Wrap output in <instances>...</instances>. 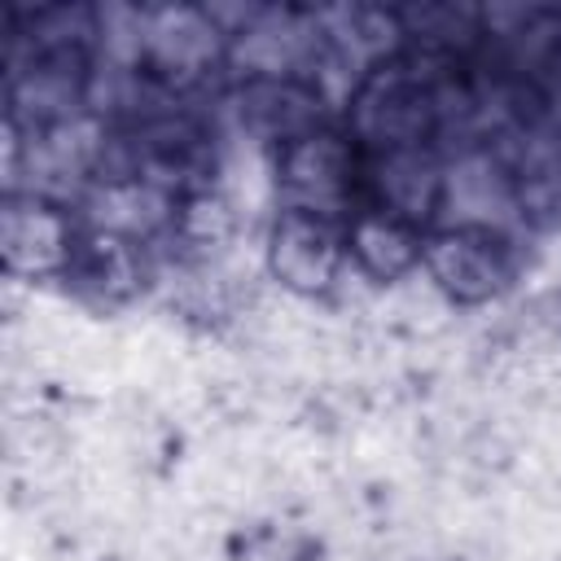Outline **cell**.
<instances>
[{
    "label": "cell",
    "instance_id": "1",
    "mask_svg": "<svg viewBox=\"0 0 561 561\" xmlns=\"http://www.w3.org/2000/svg\"><path fill=\"white\" fill-rule=\"evenodd\" d=\"M272 267L294 289H324L337 267V232L329 219L311 210H285L272 237Z\"/></svg>",
    "mask_w": 561,
    "mask_h": 561
},
{
    "label": "cell",
    "instance_id": "2",
    "mask_svg": "<svg viewBox=\"0 0 561 561\" xmlns=\"http://www.w3.org/2000/svg\"><path fill=\"white\" fill-rule=\"evenodd\" d=\"M430 267L456 298H486L508 280L504 250L491 232H447V237H438L430 245Z\"/></svg>",
    "mask_w": 561,
    "mask_h": 561
},
{
    "label": "cell",
    "instance_id": "4",
    "mask_svg": "<svg viewBox=\"0 0 561 561\" xmlns=\"http://www.w3.org/2000/svg\"><path fill=\"white\" fill-rule=\"evenodd\" d=\"M351 245L359 263L377 276H399L416 259V237L394 215H359L351 228Z\"/></svg>",
    "mask_w": 561,
    "mask_h": 561
},
{
    "label": "cell",
    "instance_id": "3",
    "mask_svg": "<svg viewBox=\"0 0 561 561\" xmlns=\"http://www.w3.org/2000/svg\"><path fill=\"white\" fill-rule=\"evenodd\" d=\"M346 175V162H342V149L333 145V136H311L302 145L289 149V167H285V180L289 188L302 197V206L294 210H311V215H324V206L342 193V180Z\"/></svg>",
    "mask_w": 561,
    "mask_h": 561
}]
</instances>
